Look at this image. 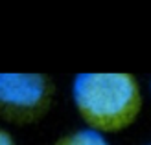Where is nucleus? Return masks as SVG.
I'll return each mask as SVG.
<instances>
[{
	"mask_svg": "<svg viewBox=\"0 0 151 145\" xmlns=\"http://www.w3.org/2000/svg\"><path fill=\"white\" fill-rule=\"evenodd\" d=\"M72 99L85 123L103 134L127 129L142 110L140 83L129 72H79Z\"/></svg>",
	"mask_w": 151,
	"mask_h": 145,
	"instance_id": "f257e3e1",
	"label": "nucleus"
},
{
	"mask_svg": "<svg viewBox=\"0 0 151 145\" xmlns=\"http://www.w3.org/2000/svg\"><path fill=\"white\" fill-rule=\"evenodd\" d=\"M54 81L41 72H0V116L11 123L39 121L54 101Z\"/></svg>",
	"mask_w": 151,
	"mask_h": 145,
	"instance_id": "f03ea898",
	"label": "nucleus"
},
{
	"mask_svg": "<svg viewBox=\"0 0 151 145\" xmlns=\"http://www.w3.org/2000/svg\"><path fill=\"white\" fill-rule=\"evenodd\" d=\"M54 145H111V143L103 132L85 127V129H78V131H70L63 134L59 140H55Z\"/></svg>",
	"mask_w": 151,
	"mask_h": 145,
	"instance_id": "7ed1b4c3",
	"label": "nucleus"
},
{
	"mask_svg": "<svg viewBox=\"0 0 151 145\" xmlns=\"http://www.w3.org/2000/svg\"><path fill=\"white\" fill-rule=\"evenodd\" d=\"M149 145H151V143H149Z\"/></svg>",
	"mask_w": 151,
	"mask_h": 145,
	"instance_id": "39448f33",
	"label": "nucleus"
},
{
	"mask_svg": "<svg viewBox=\"0 0 151 145\" xmlns=\"http://www.w3.org/2000/svg\"><path fill=\"white\" fill-rule=\"evenodd\" d=\"M0 145H17V141L13 140V136L4 131V129H0Z\"/></svg>",
	"mask_w": 151,
	"mask_h": 145,
	"instance_id": "20e7f679",
	"label": "nucleus"
}]
</instances>
